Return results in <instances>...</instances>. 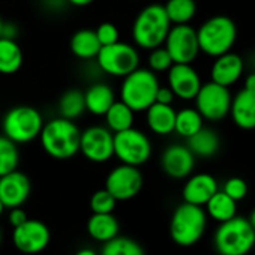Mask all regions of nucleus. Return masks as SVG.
Masks as SVG:
<instances>
[{
  "label": "nucleus",
  "instance_id": "nucleus-27",
  "mask_svg": "<svg viewBox=\"0 0 255 255\" xmlns=\"http://www.w3.org/2000/svg\"><path fill=\"white\" fill-rule=\"evenodd\" d=\"M134 116H135V113L125 102L114 101V104L104 114L105 126L113 134L125 131V129H129V128L134 126Z\"/></svg>",
  "mask_w": 255,
  "mask_h": 255
},
{
  "label": "nucleus",
  "instance_id": "nucleus-10",
  "mask_svg": "<svg viewBox=\"0 0 255 255\" xmlns=\"http://www.w3.org/2000/svg\"><path fill=\"white\" fill-rule=\"evenodd\" d=\"M233 95L230 87L221 86L218 83L209 81L201 84L195 101V108L201 114L204 120L209 122H221L227 116H230Z\"/></svg>",
  "mask_w": 255,
  "mask_h": 255
},
{
  "label": "nucleus",
  "instance_id": "nucleus-46",
  "mask_svg": "<svg viewBox=\"0 0 255 255\" xmlns=\"http://www.w3.org/2000/svg\"><path fill=\"white\" fill-rule=\"evenodd\" d=\"M0 242H2V230H0Z\"/></svg>",
  "mask_w": 255,
  "mask_h": 255
},
{
  "label": "nucleus",
  "instance_id": "nucleus-23",
  "mask_svg": "<svg viewBox=\"0 0 255 255\" xmlns=\"http://www.w3.org/2000/svg\"><path fill=\"white\" fill-rule=\"evenodd\" d=\"M186 146L195 158H212L221 149V138L216 131L203 126L200 131L186 138Z\"/></svg>",
  "mask_w": 255,
  "mask_h": 255
},
{
  "label": "nucleus",
  "instance_id": "nucleus-21",
  "mask_svg": "<svg viewBox=\"0 0 255 255\" xmlns=\"http://www.w3.org/2000/svg\"><path fill=\"white\" fill-rule=\"evenodd\" d=\"M147 128L156 135H170L174 132L176 110L173 105L153 102L146 111Z\"/></svg>",
  "mask_w": 255,
  "mask_h": 255
},
{
  "label": "nucleus",
  "instance_id": "nucleus-26",
  "mask_svg": "<svg viewBox=\"0 0 255 255\" xmlns=\"http://www.w3.org/2000/svg\"><path fill=\"white\" fill-rule=\"evenodd\" d=\"M23 50L15 39L0 38V74L12 75L23 66Z\"/></svg>",
  "mask_w": 255,
  "mask_h": 255
},
{
  "label": "nucleus",
  "instance_id": "nucleus-13",
  "mask_svg": "<svg viewBox=\"0 0 255 255\" xmlns=\"http://www.w3.org/2000/svg\"><path fill=\"white\" fill-rule=\"evenodd\" d=\"M143 188V174L138 167L120 164L114 167L107 179H105V189L117 200V201H128L134 198Z\"/></svg>",
  "mask_w": 255,
  "mask_h": 255
},
{
  "label": "nucleus",
  "instance_id": "nucleus-12",
  "mask_svg": "<svg viewBox=\"0 0 255 255\" xmlns=\"http://www.w3.org/2000/svg\"><path fill=\"white\" fill-rule=\"evenodd\" d=\"M113 132L107 126L93 125L81 131L80 152L90 162L102 164L114 156L113 150Z\"/></svg>",
  "mask_w": 255,
  "mask_h": 255
},
{
  "label": "nucleus",
  "instance_id": "nucleus-38",
  "mask_svg": "<svg viewBox=\"0 0 255 255\" xmlns=\"http://www.w3.org/2000/svg\"><path fill=\"white\" fill-rule=\"evenodd\" d=\"M174 93L171 92V89L168 86H159L158 90H156V96H155V102H159V104H167V105H171L173 101H174Z\"/></svg>",
  "mask_w": 255,
  "mask_h": 255
},
{
  "label": "nucleus",
  "instance_id": "nucleus-18",
  "mask_svg": "<svg viewBox=\"0 0 255 255\" xmlns=\"http://www.w3.org/2000/svg\"><path fill=\"white\" fill-rule=\"evenodd\" d=\"M243 72L245 60L239 54L228 51L222 56L215 57V62L210 68V81L225 87H231L243 77Z\"/></svg>",
  "mask_w": 255,
  "mask_h": 255
},
{
  "label": "nucleus",
  "instance_id": "nucleus-15",
  "mask_svg": "<svg viewBox=\"0 0 255 255\" xmlns=\"http://www.w3.org/2000/svg\"><path fill=\"white\" fill-rule=\"evenodd\" d=\"M167 72L168 87L174 96L182 101H194L203 83L192 63H173Z\"/></svg>",
  "mask_w": 255,
  "mask_h": 255
},
{
  "label": "nucleus",
  "instance_id": "nucleus-1",
  "mask_svg": "<svg viewBox=\"0 0 255 255\" xmlns=\"http://www.w3.org/2000/svg\"><path fill=\"white\" fill-rule=\"evenodd\" d=\"M81 131L74 120L56 117L44 123L39 134L44 152L59 161L71 159L80 152Z\"/></svg>",
  "mask_w": 255,
  "mask_h": 255
},
{
  "label": "nucleus",
  "instance_id": "nucleus-4",
  "mask_svg": "<svg viewBox=\"0 0 255 255\" xmlns=\"http://www.w3.org/2000/svg\"><path fill=\"white\" fill-rule=\"evenodd\" d=\"M213 245L219 255H246L255 248V230L246 218L236 215L219 224Z\"/></svg>",
  "mask_w": 255,
  "mask_h": 255
},
{
  "label": "nucleus",
  "instance_id": "nucleus-36",
  "mask_svg": "<svg viewBox=\"0 0 255 255\" xmlns=\"http://www.w3.org/2000/svg\"><path fill=\"white\" fill-rule=\"evenodd\" d=\"M222 191L234 201H242L248 195V183L242 177H230L225 180Z\"/></svg>",
  "mask_w": 255,
  "mask_h": 255
},
{
  "label": "nucleus",
  "instance_id": "nucleus-40",
  "mask_svg": "<svg viewBox=\"0 0 255 255\" xmlns=\"http://www.w3.org/2000/svg\"><path fill=\"white\" fill-rule=\"evenodd\" d=\"M243 89L255 92V71H252L251 74L246 75V78L243 81Z\"/></svg>",
  "mask_w": 255,
  "mask_h": 255
},
{
  "label": "nucleus",
  "instance_id": "nucleus-42",
  "mask_svg": "<svg viewBox=\"0 0 255 255\" xmlns=\"http://www.w3.org/2000/svg\"><path fill=\"white\" fill-rule=\"evenodd\" d=\"M75 255H98L93 249H87V248H84V249H80Z\"/></svg>",
  "mask_w": 255,
  "mask_h": 255
},
{
  "label": "nucleus",
  "instance_id": "nucleus-44",
  "mask_svg": "<svg viewBox=\"0 0 255 255\" xmlns=\"http://www.w3.org/2000/svg\"><path fill=\"white\" fill-rule=\"evenodd\" d=\"M3 24H5V21L2 20V17H0V38L3 35Z\"/></svg>",
  "mask_w": 255,
  "mask_h": 255
},
{
  "label": "nucleus",
  "instance_id": "nucleus-6",
  "mask_svg": "<svg viewBox=\"0 0 255 255\" xmlns=\"http://www.w3.org/2000/svg\"><path fill=\"white\" fill-rule=\"evenodd\" d=\"M207 213L201 206L182 203L173 212L170 221V236L179 246H192L204 234Z\"/></svg>",
  "mask_w": 255,
  "mask_h": 255
},
{
  "label": "nucleus",
  "instance_id": "nucleus-20",
  "mask_svg": "<svg viewBox=\"0 0 255 255\" xmlns=\"http://www.w3.org/2000/svg\"><path fill=\"white\" fill-rule=\"evenodd\" d=\"M230 116L234 125L243 131L255 129V92L242 89L231 99Z\"/></svg>",
  "mask_w": 255,
  "mask_h": 255
},
{
  "label": "nucleus",
  "instance_id": "nucleus-22",
  "mask_svg": "<svg viewBox=\"0 0 255 255\" xmlns=\"http://www.w3.org/2000/svg\"><path fill=\"white\" fill-rule=\"evenodd\" d=\"M116 95L114 90L107 83H93L84 92L86 111L93 116H102L108 111V108L114 104Z\"/></svg>",
  "mask_w": 255,
  "mask_h": 255
},
{
  "label": "nucleus",
  "instance_id": "nucleus-34",
  "mask_svg": "<svg viewBox=\"0 0 255 255\" xmlns=\"http://www.w3.org/2000/svg\"><path fill=\"white\" fill-rule=\"evenodd\" d=\"M147 62H149V69L153 71L155 74L167 72L173 66V63H174L173 59H171V56L168 54V51L165 50L164 45L150 50V54H149Z\"/></svg>",
  "mask_w": 255,
  "mask_h": 255
},
{
  "label": "nucleus",
  "instance_id": "nucleus-33",
  "mask_svg": "<svg viewBox=\"0 0 255 255\" xmlns=\"http://www.w3.org/2000/svg\"><path fill=\"white\" fill-rule=\"evenodd\" d=\"M20 162V152L17 144L5 135H0V176L17 170Z\"/></svg>",
  "mask_w": 255,
  "mask_h": 255
},
{
  "label": "nucleus",
  "instance_id": "nucleus-30",
  "mask_svg": "<svg viewBox=\"0 0 255 255\" xmlns=\"http://www.w3.org/2000/svg\"><path fill=\"white\" fill-rule=\"evenodd\" d=\"M59 116L75 120L86 111V102H84V92L78 89H69L66 90L57 102Z\"/></svg>",
  "mask_w": 255,
  "mask_h": 255
},
{
  "label": "nucleus",
  "instance_id": "nucleus-31",
  "mask_svg": "<svg viewBox=\"0 0 255 255\" xmlns=\"http://www.w3.org/2000/svg\"><path fill=\"white\" fill-rule=\"evenodd\" d=\"M164 9L173 26L189 24L197 14V3L195 0H167Z\"/></svg>",
  "mask_w": 255,
  "mask_h": 255
},
{
  "label": "nucleus",
  "instance_id": "nucleus-37",
  "mask_svg": "<svg viewBox=\"0 0 255 255\" xmlns=\"http://www.w3.org/2000/svg\"><path fill=\"white\" fill-rule=\"evenodd\" d=\"M96 36H98V41L102 47L105 45H111L119 39V29L116 27V24L110 23V21H105V23H101L96 30H95Z\"/></svg>",
  "mask_w": 255,
  "mask_h": 255
},
{
  "label": "nucleus",
  "instance_id": "nucleus-17",
  "mask_svg": "<svg viewBox=\"0 0 255 255\" xmlns=\"http://www.w3.org/2000/svg\"><path fill=\"white\" fill-rule=\"evenodd\" d=\"M30 195V180L29 177L14 170L5 176H0V201L5 209L21 207Z\"/></svg>",
  "mask_w": 255,
  "mask_h": 255
},
{
  "label": "nucleus",
  "instance_id": "nucleus-7",
  "mask_svg": "<svg viewBox=\"0 0 255 255\" xmlns=\"http://www.w3.org/2000/svg\"><path fill=\"white\" fill-rule=\"evenodd\" d=\"M42 114L30 105H18L11 108L2 120L3 135L15 144H27L36 140L44 126Z\"/></svg>",
  "mask_w": 255,
  "mask_h": 255
},
{
  "label": "nucleus",
  "instance_id": "nucleus-35",
  "mask_svg": "<svg viewBox=\"0 0 255 255\" xmlns=\"http://www.w3.org/2000/svg\"><path fill=\"white\" fill-rule=\"evenodd\" d=\"M117 200L104 188L96 191L90 198V209L93 213H113Z\"/></svg>",
  "mask_w": 255,
  "mask_h": 255
},
{
  "label": "nucleus",
  "instance_id": "nucleus-45",
  "mask_svg": "<svg viewBox=\"0 0 255 255\" xmlns=\"http://www.w3.org/2000/svg\"><path fill=\"white\" fill-rule=\"evenodd\" d=\"M3 210H5V206H3V203H2V201H0V216H2Z\"/></svg>",
  "mask_w": 255,
  "mask_h": 255
},
{
  "label": "nucleus",
  "instance_id": "nucleus-3",
  "mask_svg": "<svg viewBox=\"0 0 255 255\" xmlns=\"http://www.w3.org/2000/svg\"><path fill=\"white\" fill-rule=\"evenodd\" d=\"M200 53L218 57L233 50L237 41V26L227 15H215L197 29Z\"/></svg>",
  "mask_w": 255,
  "mask_h": 255
},
{
  "label": "nucleus",
  "instance_id": "nucleus-2",
  "mask_svg": "<svg viewBox=\"0 0 255 255\" xmlns=\"http://www.w3.org/2000/svg\"><path fill=\"white\" fill-rule=\"evenodd\" d=\"M171 23L165 14L164 5L152 3L143 8L132 23V39L138 48L153 50L164 45L171 29Z\"/></svg>",
  "mask_w": 255,
  "mask_h": 255
},
{
  "label": "nucleus",
  "instance_id": "nucleus-41",
  "mask_svg": "<svg viewBox=\"0 0 255 255\" xmlns=\"http://www.w3.org/2000/svg\"><path fill=\"white\" fill-rule=\"evenodd\" d=\"M95 2V0H66V3L72 5V6H77V8H84V6H89Z\"/></svg>",
  "mask_w": 255,
  "mask_h": 255
},
{
  "label": "nucleus",
  "instance_id": "nucleus-24",
  "mask_svg": "<svg viewBox=\"0 0 255 255\" xmlns=\"http://www.w3.org/2000/svg\"><path fill=\"white\" fill-rule=\"evenodd\" d=\"M101 47L102 45L99 44L95 30H90V29H81V30L75 32L69 41L71 53L80 60L96 59Z\"/></svg>",
  "mask_w": 255,
  "mask_h": 255
},
{
  "label": "nucleus",
  "instance_id": "nucleus-39",
  "mask_svg": "<svg viewBox=\"0 0 255 255\" xmlns=\"http://www.w3.org/2000/svg\"><path fill=\"white\" fill-rule=\"evenodd\" d=\"M9 210H11V212H9L8 219H9V224L12 225V228L21 225L23 222H26V221L29 219L27 215H26V212H24L21 207H14V209H9Z\"/></svg>",
  "mask_w": 255,
  "mask_h": 255
},
{
  "label": "nucleus",
  "instance_id": "nucleus-43",
  "mask_svg": "<svg viewBox=\"0 0 255 255\" xmlns=\"http://www.w3.org/2000/svg\"><path fill=\"white\" fill-rule=\"evenodd\" d=\"M248 221H249V224H251V227L255 230V209L251 212V215H249V218H248Z\"/></svg>",
  "mask_w": 255,
  "mask_h": 255
},
{
  "label": "nucleus",
  "instance_id": "nucleus-16",
  "mask_svg": "<svg viewBox=\"0 0 255 255\" xmlns=\"http://www.w3.org/2000/svg\"><path fill=\"white\" fill-rule=\"evenodd\" d=\"M161 167L171 179H186L194 171L195 156L186 144H171L161 155Z\"/></svg>",
  "mask_w": 255,
  "mask_h": 255
},
{
  "label": "nucleus",
  "instance_id": "nucleus-11",
  "mask_svg": "<svg viewBox=\"0 0 255 255\" xmlns=\"http://www.w3.org/2000/svg\"><path fill=\"white\" fill-rule=\"evenodd\" d=\"M164 47L174 63H192L200 54L197 29L189 24L171 26Z\"/></svg>",
  "mask_w": 255,
  "mask_h": 255
},
{
  "label": "nucleus",
  "instance_id": "nucleus-14",
  "mask_svg": "<svg viewBox=\"0 0 255 255\" xmlns=\"http://www.w3.org/2000/svg\"><path fill=\"white\" fill-rule=\"evenodd\" d=\"M51 240L50 228L38 219H27L14 228L12 242L15 248L27 255L42 252Z\"/></svg>",
  "mask_w": 255,
  "mask_h": 255
},
{
  "label": "nucleus",
  "instance_id": "nucleus-9",
  "mask_svg": "<svg viewBox=\"0 0 255 255\" xmlns=\"http://www.w3.org/2000/svg\"><path fill=\"white\" fill-rule=\"evenodd\" d=\"M96 63L104 74L123 78L140 66V54L134 45L117 41L111 45L101 47Z\"/></svg>",
  "mask_w": 255,
  "mask_h": 255
},
{
  "label": "nucleus",
  "instance_id": "nucleus-29",
  "mask_svg": "<svg viewBox=\"0 0 255 255\" xmlns=\"http://www.w3.org/2000/svg\"><path fill=\"white\" fill-rule=\"evenodd\" d=\"M204 126V119L197 111V108H182L176 111L174 132L182 138H189Z\"/></svg>",
  "mask_w": 255,
  "mask_h": 255
},
{
  "label": "nucleus",
  "instance_id": "nucleus-19",
  "mask_svg": "<svg viewBox=\"0 0 255 255\" xmlns=\"http://www.w3.org/2000/svg\"><path fill=\"white\" fill-rule=\"evenodd\" d=\"M219 191L218 182L212 174L207 173H198L191 176L183 189H182V197L185 203L195 204V206H204L215 192Z\"/></svg>",
  "mask_w": 255,
  "mask_h": 255
},
{
  "label": "nucleus",
  "instance_id": "nucleus-8",
  "mask_svg": "<svg viewBox=\"0 0 255 255\" xmlns=\"http://www.w3.org/2000/svg\"><path fill=\"white\" fill-rule=\"evenodd\" d=\"M113 150L120 164L140 167L150 159L152 143L143 131L132 126L113 135Z\"/></svg>",
  "mask_w": 255,
  "mask_h": 255
},
{
  "label": "nucleus",
  "instance_id": "nucleus-25",
  "mask_svg": "<svg viewBox=\"0 0 255 255\" xmlns=\"http://www.w3.org/2000/svg\"><path fill=\"white\" fill-rule=\"evenodd\" d=\"M87 233L96 242H108L119 236V222L113 213H93L87 221Z\"/></svg>",
  "mask_w": 255,
  "mask_h": 255
},
{
  "label": "nucleus",
  "instance_id": "nucleus-5",
  "mask_svg": "<svg viewBox=\"0 0 255 255\" xmlns=\"http://www.w3.org/2000/svg\"><path fill=\"white\" fill-rule=\"evenodd\" d=\"M159 86L158 75L153 71L138 66L135 71L123 77L120 86V101L134 113H143L155 102Z\"/></svg>",
  "mask_w": 255,
  "mask_h": 255
},
{
  "label": "nucleus",
  "instance_id": "nucleus-32",
  "mask_svg": "<svg viewBox=\"0 0 255 255\" xmlns=\"http://www.w3.org/2000/svg\"><path fill=\"white\" fill-rule=\"evenodd\" d=\"M101 255H146V252L143 246L134 239L116 236L104 243Z\"/></svg>",
  "mask_w": 255,
  "mask_h": 255
},
{
  "label": "nucleus",
  "instance_id": "nucleus-28",
  "mask_svg": "<svg viewBox=\"0 0 255 255\" xmlns=\"http://www.w3.org/2000/svg\"><path fill=\"white\" fill-rule=\"evenodd\" d=\"M204 206H206V213L219 224L237 215V201L230 198L224 191L215 192Z\"/></svg>",
  "mask_w": 255,
  "mask_h": 255
}]
</instances>
